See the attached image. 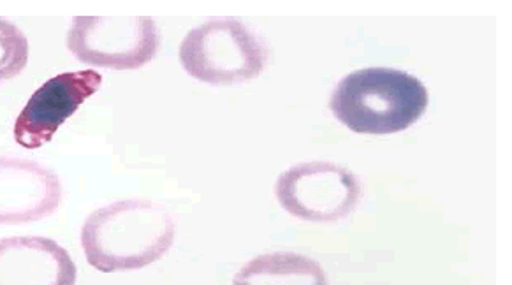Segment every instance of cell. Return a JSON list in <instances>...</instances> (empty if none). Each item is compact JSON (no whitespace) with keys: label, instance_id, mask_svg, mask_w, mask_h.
<instances>
[{"label":"cell","instance_id":"obj_3","mask_svg":"<svg viewBox=\"0 0 512 285\" xmlns=\"http://www.w3.org/2000/svg\"><path fill=\"white\" fill-rule=\"evenodd\" d=\"M180 62L196 80L210 85H235L263 73L268 48L240 20L217 18L185 36L180 46Z\"/></svg>","mask_w":512,"mask_h":285},{"label":"cell","instance_id":"obj_6","mask_svg":"<svg viewBox=\"0 0 512 285\" xmlns=\"http://www.w3.org/2000/svg\"><path fill=\"white\" fill-rule=\"evenodd\" d=\"M101 85L103 76L96 71L59 74L46 81L16 118V143L27 150H37L50 143L60 125L73 117Z\"/></svg>","mask_w":512,"mask_h":285},{"label":"cell","instance_id":"obj_9","mask_svg":"<svg viewBox=\"0 0 512 285\" xmlns=\"http://www.w3.org/2000/svg\"><path fill=\"white\" fill-rule=\"evenodd\" d=\"M233 285H328L321 264L294 252L257 256L236 273Z\"/></svg>","mask_w":512,"mask_h":285},{"label":"cell","instance_id":"obj_2","mask_svg":"<svg viewBox=\"0 0 512 285\" xmlns=\"http://www.w3.org/2000/svg\"><path fill=\"white\" fill-rule=\"evenodd\" d=\"M330 108L358 134H395L425 115L428 90L423 81L400 69L368 67L338 83Z\"/></svg>","mask_w":512,"mask_h":285},{"label":"cell","instance_id":"obj_5","mask_svg":"<svg viewBox=\"0 0 512 285\" xmlns=\"http://www.w3.org/2000/svg\"><path fill=\"white\" fill-rule=\"evenodd\" d=\"M278 203L289 215L308 222H337L358 206L356 175L333 162L296 164L278 176Z\"/></svg>","mask_w":512,"mask_h":285},{"label":"cell","instance_id":"obj_10","mask_svg":"<svg viewBox=\"0 0 512 285\" xmlns=\"http://www.w3.org/2000/svg\"><path fill=\"white\" fill-rule=\"evenodd\" d=\"M29 39L20 27L0 18V81H8L22 73L29 62Z\"/></svg>","mask_w":512,"mask_h":285},{"label":"cell","instance_id":"obj_7","mask_svg":"<svg viewBox=\"0 0 512 285\" xmlns=\"http://www.w3.org/2000/svg\"><path fill=\"white\" fill-rule=\"evenodd\" d=\"M62 198V182L52 169L0 155V226L48 219L59 210Z\"/></svg>","mask_w":512,"mask_h":285},{"label":"cell","instance_id":"obj_4","mask_svg":"<svg viewBox=\"0 0 512 285\" xmlns=\"http://www.w3.org/2000/svg\"><path fill=\"white\" fill-rule=\"evenodd\" d=\"M159 44L152 18L78 16L67 34V48L80 62L120 71L147 66Z\"/></svg>","mask_w":512,"mask_h":285},{"label":"cell","instance_id":"obj_1","mask_svg":"<svg viewBox=\"0 0 512 285\" xmlns=\"http://www.w3.org/2000/svg\"><path fill=\"white\" fill-rule=\"evenodd\" d=\"M175 222L148 199H124L90 213L81 227V249L103 273L141 270L173 245Z\"/></svg>","mask_w":512,"mask_h":285},{"label":"cell","instance_id":"obj_8","mask_svg":"<svg viewBox=\"0 0 512 285\" xmlns=\"http://www.w3.org/2000/svg\"><path fill=\"white\" fill-rule=\"evenodd\" d=\"M73 257L44 236L0 240V285H76Z\"/></svg>","mask_w":512,"mask_h":285}]
</instances>
